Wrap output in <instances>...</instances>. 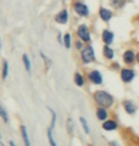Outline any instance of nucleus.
Here are the masks:
<instances>
[{"mask_svg":"<svg viewBox=\"0 0 139 146\" xmlns=\"http://www.w3.org/2000/svg\"><path fill=\"white\" fill-rule=\"evenodd\" d=\"M93 100L97 106L105 107L107 109L112 108L115 106V100L114 95L104 89H97L93 92Z\"/></svg>","mask_w":139,"mask_h":146,"instance_id":"obj_1","label":"nucleus"},{"mask_svg":"<svg viewBox=\"0 0 139 146\" xmlns=\"http://www.w3.org/2000/svg\"><path fill=\"white\" fill-rule=\"evenodd\" d=\"M80 59H82V64H84V65H89V64L94 63L97 60L94 46L90 44H87L86 46H84V48L80 50Z\"/></svg>","mask_w":139,"mask_h":146,"instance_id":"obj_2","label":"nucleus"},{"mask_svg":"<svg viewBox=\"0 0 139 146\" xmlns=\"http://www.w3.org/2000/svg\"><path fill=\"white\" fill-rule=\"evenodd\" d=\"M77 35L79 36L80 40H82L83 43L89 44L92 41L91 31L89 30V27L86 24H80L77 29Z\"/></svg>","mask_w":139,"mask_h":146,"instance_id":"obj_3","label":"nucleus"},{"mask_svg":"<svg viewBox=\"0 0 139 146\" xmlns=\"http://www.w3.org/2000/svg\"><path fill=\"white\" fill-rule=\"evenodd\" d=\"M120 79L124 84H131L134 80L136 73L135 70L132 68H122L119 71Z\"/></svg>","mask_w":139,"mask_h":146,"instance_id":"obj_4","label":"nucleus"},{"mask_svg":"<svg viewBox=\"0 0 139 146\" xmlns=\"http://www.w3.org/2000/svg\"><path fill=\"white\" fill-rule=\"evenodd\" d=\"M73 10L80 17H88L90 14V10L88 6L84 2L82 1H76L73 4Z\"/></svg>","mask_w":139,"mask_h":146,"instance_id":"obj_5","label":"nucleus"},{"mask_svg":"<svg viewBox=\"0 0 139 146\" xmlns=\"http://www.w3.org/2000/svg\"><path fill=\"white\" fill-rule=\"evenodd\" d=\"M88 81L95 86H101L103 84V76L98 69H92L87 74Z\"/></svg>","mask_w":139,"mask_h":146,"instance_id":"obj_6","label":"nucleus"},{"mask_svg":"<svg viewBox=\"0 0 139 146\" xmlns=\"http://www.w3.org/2000/svg\"><path fill=\"white\" fill-rule=\"evenodd\" d=\"M122 60L126 66H132L136 62V52L132 48L126 49L122 54Z\"/></svg>","mask_w":139,"mask_h":146,"instance_id":"obj_7","label":"nucleus"},{"mask_svg":"<svg viewBox=\"0 0 139 146\" xmlns=\"http://www.w3.org/2000/svg\"><path fill=\"white\" fill-rule=\"evenodd\" d=\"M122 107L124 111H125V113L130 116L135 115L138 110L137 104L132 100H129V99H126V100L122 101Z\"/></svg>","mask_w":139,"mask_h":146,"instance_id":"obj_8","label":"nucleus"},{"mask_svg":"<svg viewBox=\"0 0 139 146\" xmlns=\"http://www.w3.org/2000/svg\"><path fill=\"white\" fill-rule=\"evenodd\" d=\"M118 128H119V123L117 119H108L105 121L101 122V129L105 132H114V131H117Z\"/></svg>","mask_w":139,"mask_h":146,"instance_id":"obj_9","label":"nucleus"},{"mask_svg":"<svg viewBox=\"0 0 139 146\" xmlns=\"http://www.w3.org/2000/svg\"><path fill=\"white\" fill-rule=\"evenodd\" d=\"M98 15H99V18L104 23H109L112 20L113 17H114V13H113L111 9L101 6L98 9Z\"/></svg>","mask_w":139,"mask_h":146,"instance_id":"obj_10","label":"nucleus"},{"mask_svg":"<svg viewBox=\"0 0 139 146\" xmlns=\"http://www.w3.org/2000/svg\"><path fill=\"white\" fill-rule=\"evenodd\" d=\"M101 40H102L104 45L112 46L115 41V33L108 29H105L101 33Z\"/></svg>","mask_w":139,"mask_h":146,"instance_id":"obj_11","label":"nucleus"},{"mask_svg":"<svg viewBox=\"0 0 139 146\" xmlns=\"http://www.w3.org/2000/svg\"><path fill=\"white\" fill-rule=\"evenodd\" d=\"M109 109L105 108V107H100L97 106L96 109V117H97L98 121H105L106 119H109Z\"/></svg>","mask_w":139,"mask_h":146,"instance_id":"obj_12","label":"nucleus"},{"mask_svg":"<svg viewBox=\"0 0 139 146\" xmlns=\"http://www.w3.org/2000/svg\"><path fill=\"white\" fill-rule=\"evenodd\" d=\"M68 18H69L68 11L66 10V9H65V10L61 11L60 13L55 16V21L57 23H59V24L65 25L68 22Z\"/></svg>","mask_w":139,"mask_h":146,"instance_id":"obj_13","label":"nucleus"},{"mask_svg":"<svg viewBox=\"0 0 139 146\" xmlns=\"http://www.w3.org/2000/svg\"><path fill=\"white\" fill-rule=\"evenodd\" d=\"M102 55L106 60L108 61H113L115 59V52L114 50V48H111V46H106L104 45L102 48Z\"/></svg>","mask_w":139,"mask_h":146,"instance_id":"obj_14","label":"nucleus"},{"mask_svg":"<svg viewBox=\"0 0 139 146\" xmlns=\"http://www.w3.org/2000/svg\"><path fill=\"white\" fill-rule=\"evenodd\" d=\"M20 133H21V136H22V139H23V141H24L25 146H30V138H28V133L26 125L22 124L21 126H20Z\"/></svg>","mask_w":139,"mask_h":146,"instance_id":"obj_15","label":"nucleus"},{"mask_svg":"<svg viewBox=\"0 0 139 146\" xmlns=\"http://www.w3.org/2000/svg\"><path fill=\"white\" fill-rule=\"evenodd\" d=\"M74 83L77 86H79V87H82L85 84V79L80 72L77 71L74 74Z\"/></svg>","mask_w":139,"mask_h":146,"instance_id":"obj_16","label":"nucleus"},{"mask_svg":"<svg viewBox=\"0 0 139 146\" xmlns=\"http://www.w3.org/2000/svg\"><path fill=\"white\" fill-rule=\"evenodd\" d=\"M127 0H109V5L110 7L115 10H120L124 6L126 5Z\"/></svg>","mask_w":139,"mask_h":146,"instance_id":"obj_17","label":"nucleus"},{"mask_svg":"<svg viewBox=\"0 0 139 146\" xmlns=\"http://www.w3.org/2000/svg\"><path fill=\"white\" fill-rule=\"evenodd\" d=\"M65 128H66V132L68 133L69 136H73L74 130H75V124L73 121V119L71 117H68L65 122Z\"/></svg>","mask_w":139,"mask_h":146,"instance_id":"obj_18","label":"nucleus"},{"mask_svg":"<svg viewBox=\"0 0 139 146\" xmlns=\"http://www.w3.org/2000/svg\"><path fill=\"white\" fill-rule=\"evenodd\" d=\"M79 119H80V124H82L83 132H84L86 135H89L91 132V129H90V126H89L88 121L86 119V118H84V117H82V116H80L79 118Z\"/></svg>","mask_w":139,"mask_h":146,"instance_id":"obj_19","label":"nucleus"},{"mask_svg":"<svg viewBox=\"0 0 139 146\" xmlns=\"http://www.w3.org/2000/svg\"><path fill=\"white\" fill-rule=\"evenodd\" d=\"M53 131H54V129H52L51 127H48L47 131H46L48 142H49V146H57V142H56V141H55V139H54Z\"/></svg>","mask_w":139,"mask_h":146,"instance_id":"obj_20","label":"nucleus"},{"mask_svg":"<svg viewBox=\"0 0 139 146\" xmlns=\"http://www.w3.org/2000/svg\"><path fill=\"white\" fill-rule=\"evenodd\" d=\"M22 59H23V63H24L26 70H27L28 73H30L31 72V63H30V57H28V55L26 54V53L23 54Z\"/></svg>","mask_w":139,"mask_h":146,"instance_id":"obj_21","label":"nucleus"},{"mask_svg":"<svg viewBox=\"0 0 139 146\" xmlns=\"http://www.w3.org/2000/svg\"><path fill=\"white\" fill-rule=\"evenodd\" d=\"M63 46H65V48L70 49L72 46V36L71 34L67 33L63 35Z\"/></svg>","mask_w":139,"mask_h":146,"instance_id":"obj_22","label":"nucleus"},{"mask_svg":"<svg viewBox=\"0 0 139 146\" xmlns=\"http://www.w3.org/2000/svg\"><path fill=\"white\" fill-rule=\"evenodd\" d=\"M49 112L51 114V121H50V125H49V127H51L52 129H55V126H56V122H57V114L56 112L51 109L50 107H47Z\"/></svg>","mask_w":139,"mask_h":146,"instance_id":"obj_23","label":"nucleus"},{"mask_svg":"<svg viewBox=\"0 0 139 146\" xmlns=\"http://www.w3.org/2000/svg\"><path fill=\"white\" fill-rule=\"evenodd\" d=\"M40 55H41V57H42V59L43 61H44V63H45V68H46V70H48L49 68L52 65V61L50 58H48L46 55L44 53V52H40Z\"/></svg>","mask_w":139,"mask_h":146,"instance_id":"obj_24","label":"nucleus"},{"mask_svg":"<svg viewBox=\"0 0 139 146\" xmlns=\"http://www.w3.org/2000/svg\"><path fill=\"white\" fill-rule=\"evenodd\" d=\"M0 118H1L3 119V121L6 122V123L9 122V115H8L6 109L1 106V104H0Z\"/></svg>","mask_w":139,"mask_h":146,"instance_id":"obj_25","label":"nucleus"},{"mask_svg":"<svg viewBox=\"0 0 139 146\" xmlns=\"http://www.w3.org/2000/svg\"><path fill=\"white\" fill-rule=\"evenodd\" d=\"M9 75V63L7 61H4L3 63V69H2V79L6 80Z\"/></svg>","mask_w":139,"mask_h":146,"instance_id":"obj_26","label":"nucleus"},{"mask_svg":"<svg viewBox=\"0 0 139 146\" xmlns=\"http://www.w3.org/2000/svg\"><path fill=\"white\" fill-rule=\"evenodd\" d=\"M75 48H76L78 50H82V49L84 48V46H83V42L82 40H79V41H76L75 42Z\"/></svg>","mask_w":139,"mask_h":146,"instance_id":"obj_27","label":"nucleus"},{"mask_svg":"<svg viewBox=\"0 0 139 146\" xmlns=\"http://www.w3.org/2000/svg\"><path fill=\"white\" fill-rule=\"evenodd\" d=\"M111 68H112L113 70H115V71H117V70L120 71V69L122 68H121V66H120V64L118 63V62H114V63H113L112 65H111Z\"/></svg>","mask_w":139,"mask_h":146,"instance_id":"obj_28","label":"nucleus"},{"mask_svg":"<svg viewBox=\"0 0 139 146\" xmlns=\"http://www.w3.org/2000/svg\"><path fill=\"white\" fill-rule=\"evenodd\" d=\"M108 146H121V144L115 139H113V141H110L108 142Z\"/></svg>","mask_w":139,"mask_h":146,"instance_id":"obj_29","label":"nucleus"},{"mask_svg":"<svg viewBox=\"0 0 139 146\" xmlns=\"http://www.w3.org/2000/svg\"><path fill=\"white\" fill-rule=\"evenodd\" d=\"M58 41H59L60 44H63V38L62 37V33H59V34H58Z\"/></svg>","mask_w":139,"mask_h":146,"instance_id":"obj_30","label":"nucleus"},{"mask_svg":"<svg viewBox=\"0 0 139 146\" xmlns=\"http://www.w3.org/2000/svg\"><path fill=\"white\" fill-rule=\"evenodd\" d=\"M9 143H10V146H17L13 141H10V142H9Z\"/></svg>","mask_w":139,"mask_h":146,"instance_id":"obj_31","label":"nucleus"},{"mask_svg":"<svg viewBox=\"0 0 139 146\" xmlns=\"http://www.w3.org/2000/svg\"><path fill=\"white\" fill-rule=\"evenodd\" d=\"M136 62L139 64V51L136 52Z\"/></svg>","mask_w":139,"mask_h":146,"instance_id":"obj_32","label":"nucleus"},{"mask_svg":"<svg viewBox=\"0 0 139 146\" xmlns=\"http://www.w3.org/2000/svg\"><path fill=\"white\" fill-rule=\"evenodd\" d=\"M2 46V44H1V39H0V48Z\"/></svg>","mask_w":139,"mask_h":146,"instance_id":"obj_33","label":"nucleus"},{"mask_svg":"<svg viewBox=\"0 0 139 146\" xmlns=\"http://www.w3.org/2000/svg\"><path fill=\"white\" fill-rule=\"evenodd\" d=\"M88 146H95L94 144H92V143H90V144H88Z\"/></svg>","mask_w":139,"mask_h":146,"instance_id":"obj_34","label":"nucleus"},{"mask_svg":"<svg viewBox=\"0 0 139 146\" xmlns=\"http://www.w3.org/2000/svg\"><path fill=\"white\" fill-rule=\"evenodd\" d=\"M0 139H1V134H0Z\"/></svg>","mask_w":139,"mask_h":146,"instance_id":"obj_35","label":"nucleus"}]
</instances>
